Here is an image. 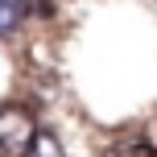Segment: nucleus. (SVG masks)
<instances>
[{"instance_id": "obj_2", "label": "nucleus", "mask_w": 157, "mask_h": 157, "mask_svg": "<svg viewBox=\"0 0 157 157\" xmlns=\"http://www.w3.org/2000/svg\"><path fill=\"white\" fill-rule=\"evenodd\" d=\"M25 157H66V153H62V145H58L54 132H41L37 128V136H33V145H29Z\"/></svg>"}, {"instance_id": "obj_3", "label": "nucleus", "mask_w": 157, "mask_h": 157, "mask_svg": "<svg viewBox=\"0 0 157 157\" xmlns=\"http://www.w3.org/2000/svg\"><path fill=\"white\" fill-rule=\"evenodd\" d=\"M21 25V0H0V33H13Z\"/></svg>"}, {"instance_id": "obj_4", "label": "nucleus", "mask_w": 157, "mask_h": 157, "mask_svg": "<svg viewBox=\"0 0 157 157\" xmlns=\"http://www.w3.org/2000/svg\"><path fill=\"white\" fill-rule=\"evenodd\" d=\"M108 157H157V153L149 145H141V141H124V145H112Z\"/></svg>"}, {"instance_id": "obj_1", "label": "nucleus", "mask_w": 157, "mask_h": 157, "mask_svg": "<svg viewBox=\"0 0 157 157\" xmlns=\"http://www.w3.org/2000/svg\"><path fill=\"white\" fill-rule=\"evenodd\" d=\"M33 136H37V120H33L29 108H21V103L0 108V149L4 153L25 157L29 145H33Z\"/></svg>"}]
</instances>
